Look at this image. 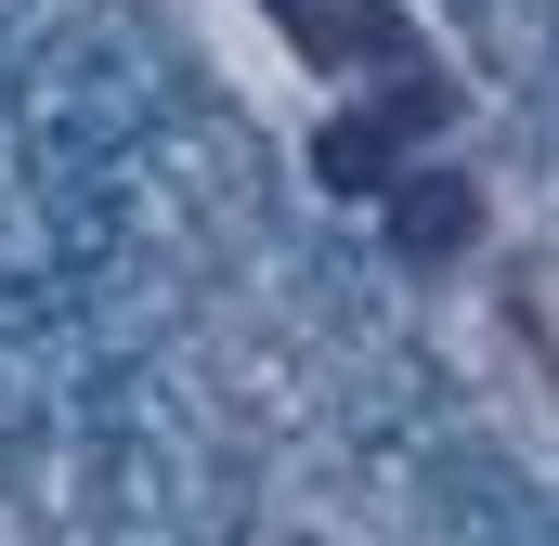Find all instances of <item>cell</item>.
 <instances>
[{
    "instance_id": "obj_1",
    "label": "cell",
    "mask_w": 559,
    "mask_h": 546,
    "mask_svg": "<svg viewBox=\"0 0 559 546\" xmlns=\"http://www.w3.org/2000/svg\"><path fill=\"white\" fill-rule=\"evenodd\" d=\"M274 546H352V534H274Z\"/></svg>"
}]
</instances>
